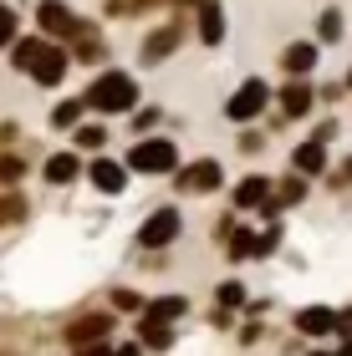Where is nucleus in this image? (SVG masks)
Segmentation results:
<instances>
[{"instance_id": "e433bc0d", "label": "nucleus", "mask_w": 352, "mask_h": 356, "mask_svg": "<svg viewBox=\"0 0 352 356\" xmlns=\"http://www.w3.org/2000/svg\"><path fill=\"white\" fill-rule=\"evenodd\" d=\"M322 184H327V188H352V153H342V158H337V168H327Z\"/></svg>"}, {"instance_id": "a18cd8bd", "label": "nucleus", "mask_w": 352, "mask_h": 356, "mask_svg": "<svg viewBox=\"0 0 352 356\" xmlns=\"http://www.w3.org/2000/svg\"><path fill=\"white\" fill-rule=\"evenodd\" d=\"M107 356H148V351H143L138 341H113V351H107Z\"/></svg>"}, {"instance_id": "58836bf2", "label": "nucleus", "mask_w": 352, "mask_h": 356, "mask_svg": "<svg viewBox=\"0 0 352 356\" xmlns=\"http://www.w3.org/2000/svg\"><path fill=\"white\" fill-rule=\"evenodd\" d=\"M21 143V122L15 118H0V148H15Z\"/></svg>"}, {"instance_id": "09e8293b", "label": "nucleus", "mask_w": 352, "mask_h": 356, "mask_svg": "<svg viewBox=\"0 0 352 356\" xmlns=\"http://www.w3.org/2000/svg\"><path fill=\"white\" fill-rule=\"evenodd\" d=\"M332 356H352V341H342V346H337V351H332Z\"/></svg>"}, {"instance_id": "9d476101", "label": "nucleus", "mask_w": 352, "mask_h": 356, "mask_svg": "<svg viewBox=\"0 0 352 356\" xmlns=\"http://www.w3.org/2000/svg\"><path fill=\"white\" fill-rule=\"evenodd\" d=\"M174 188L179 193H194V199H204V193H220L225 188V163L220 158H194V163H179L174 168Z\"/></svg>"}, {"instance_id": "412c9836", "label": "nucleus", "mask_w": 352, "mask_h": 356, "mask_svg": "<svg viewBox=\"0 0 352 356\" xmlns=\"http://www.w3.org/2000/svg\"><path fill=\"white\" fill-rule=\"evenodd\" d=\"M67 138H72V148L82 153V158H92V153H107V143H113V127H107V122H87V118H82Z\"/></svg>"}, {"instance_id": "473e14b6", "label": "nucleus", "mask_w": 352, "mask_h": 356, "mask_svg": "<svg viewBox=\"0 0 352 356\" xmlns=\"http://www.w3.org/2000/svg\"><path fill=\"white\" fill-rule=\"evenodd\" d=\"M266 143H270V133H266V127H255V122L235 127V148L245 153V158H261V153H266Z\"/></svg>"}, {"instance_id": "f3484780", "label": "nucleus", "mask_w": 352, "mask_h": 356, "mask_svg": "<svg viewBox=\"0 0 352 356\" xmlns=\"http://www.w3.org/2000/svg\"><path fill=\"white\" fill-rule=\"evenodd\" d=\"M276 67H281V76H316V67H322V46H316V41H286L276 51Z\"/></svg>"}, {"instance_id": "20e7f679", "label": "nucleus", "mask_w": 352, "mask_h": 356, "mask_svg": "<svg viewBox=\"0 0 352 356\" xmlns=\"http://www.w3.org/2000/svg\"><path fill=\"white\" fill-rule=\"evenodd\" d=\"M189 41V10H179L174 21H158V26H148L138 36V67L148 72V67H164V61L179 51V46Z\"/></svg>"}, {"instance_id": "b1692460", "label": "nucleus", "mask_w": 352, "mask_h": 356, "mask_svg": "<svg viewBox=\"0 0 352 356\" xmlns=\"http://www.w3.org/2000/svg\"><path fill=\"white\" fill-rule=\"evenodd\" d=\"M87 118V102H82V92L77 97H56L52 102V112H46V127H52V133H72L77 122Z\"/></svg>"}, {"instance_id": "2f4dec72", "label": "nucleus", "mask_w": 352, "mask_h": 356, "mask_svg": "<svg viewBox=\"0 0 352 356\" xmlns=\"http://www.w3.org/2000/svg\"><path fill=\"white\" fill-rule=\"evenodd\" d=\"M245 300H250V290H245V280L240 275H225V280L215 285V305H225V311H245Z\"/></svg>"}, {"instance_id": "de8ad7c7", "label": "nucleus", "mask_w": 352, "mask_h": 356, "mask_svg": "<svg viewBox=\"0 0 352 356\" xmlns=\"http://www.w3.org/2000/svg\"><path fill=\"white\" fill-rule=\"evenodd\" d=\"M169 6H174V10H189V6H194V0H169Z\"/></svg>"}, {"instance_id": "c9c22d12", "label": "nucleus", "mask_w": 352, "mask_h": 356, "mask_svg": "<svg viewBox=\"0 0 352 356\" xmlns=\"http://www.w3.org/2000/svg\"><path fill=\"white\" fill-rule=\"evenodd\" d=\"M235 224H240V214H235V209L225 204V209H220V219L210 224V239H215V245H225V239L235 234Z\"/></svg>"}, {"instance_id": "ea45409f", "label": "nucleus", "mask_w": 352, "mask_h": 356, "mask_svg": "<svg viewBox=\"0 0 352 356\" xmlns=\"http://www.w3.org/2000/svg\"><path fill=\"white\" fill-rule=\"evenodd\" d=\"M169 10V0H128V15H158Z\"/></svg>"}, {"instance_id": "cd10ccee", "label": "nucleus", "mask_w": 352, "mask_h": 356, "mask_svg": "<svg viewBox=\"0 0 352 356\" xmlns=\"http://www.w3.org/2000/svg\"><path fill=\"white\" fill-rule=\"evenodd\" d=\"M220 254H225L230 265H245V260H255V229L250 224H235V234L220 245Z\"/></svg>"}, {"instance_id": "c85d7f7f", "label": "nucleus", "mask_w": 352, "mask_h": 356, "mask_svg": "<svg viewBox=\"0 0 352 356\" xmlns=\"http://www.w3.org/2000/svg\"><path fill=\"white\" fill-rule=\"evenodd\" d=\"M281 245H286V219H270L255 229V260H276Z\"/></svg>"}, {"instance_id": "37998d69", "label": "nucleus", "mask_w": 352, "mask_h": 356, "mask_svg": "<svg viewBox=\"0 0 352 356\" xmlns=\"http://www.w3.org/2000/svg\"><path fill=\"white\" fill-rule=\"evenodd\" d=\"M230 321H240V316L225 311V305H215V311H210V326H215V331H230Z\"/></svg>"}, {"instance_id": "423d86ee", "label": "nucleus", "mask_w": 352, "mask_h": 356, "mask_svg": "<svg viewBox=\"0 0 352 356\" xmlns=\"http://www.w3.org/2000/svg\"><path fill=\"white\" fill-rule=\"evenodd\" d=\"M118 326H123V316H113L107 305H92V311H77L61 326V341H67V351H82L98 341H118Z\"/></svg>"}, {"instance_id": "72a5a7b5", "label": "nucleus", "mask_w": 352, "mask_h": 356, "mask_svg": "<svg viewBox=\"0 0 352 356\" xmlns=\"http://www.w3.org/2000/svg\"><path fill=\"white\" fill-rule=\"evenodd\" d=\"M21 36V10L10 0H0V51H10V41Z\"/></svg>"}, {"instance_id": "f8f14e48", "label": "nucleus", "mask_w": 352, "mask_h": 356, "mask_svg": "<svg viewBox=\"0 0 352 356\" xmlns=\"http://www.w3.org/2000/svg\"><path fill=\"white\" fill-rule=\"evenodd\" d=\"M67 76H72V51H67L61 41H46V46H41V56L31 61L26 82H31V87H41V92H56L61 82H67Z\"/></svg>"}, {"instance_id": "a211bd4d", "label": "nucleus", "mask_w": 352, "mask_h": 356, "mask_svg": "<svg viewBox=\"0 0 352 356\" xmlns=\"http://www.w3.org/2000/svg\"><path fill=\"white\" fill-rule=\"evenodd\" d=\"M291 173H301V178H312V184H322L327 178V168H332V153H327V143H316V138H301L296 148H291Z\"/></svg>"}, {"instance_id": "0eeeda50", "label": "nucleus", "mask_w": 352, "mask_h": 356, "mask_svg": "<svg viewBox=\"0 0 352 356\" xmlns=\"http://www.w3.org/2000/svg\"><path fill=\"white\" fill-rule=\"evenodd\" d=\"M189 36H194L204 51L225 46V36H230V10H225V0H194V6H189Z\"/></svg>"}, {"instance_id": "5701e85b", "label": "nucleus", "mask_w": 352, "mask_h": 356, "mask_svg": "<svg viewBox=\"0 0 352 356\" xmlns=\"http://www.w3.org/2000/svg\"><path fill=\"white\" fill-rule=\"evenodd\" d=\"M312 41L322 46V51H327V46H342L347 41V10L342 6H322V10H316V36Z\"/></svg>"}, {"instance_id": "c03bdc74", "label": "nucleus", "mask_w": 352, "mask_h": 356, "mask_svg": "<svg viewBox=\"0 0 352 356\" xmlns=\"http://www.w3.org/2000/svg\"><path fill=\"white\" fill-rule=\"evenodd\" d=\"M342 92H347L342 82H322V87H316V102H337Z\"/></svg>"}, {"instance_id": "7c9ffc66", "label": "nucleus", "mask_w": 352, "mask_h": 356, "mask_svg": "<svg viewBox=\"0 0 352 356\" xmlns=\"http://www.w3.org/2000/svg\"><path fill=\"white\" fill-rule=\"evenodd\" d=\"M164 118H169V112L158 107V102H153V107H143V102H138L133 112H128V133H133V138H153Z\"/></svg>"}, {"instance_id": "6e6552de", "label": "nucleus", "mask_w": 352, "mask_h": 356, "mask_svg": "<svg viewBox=\"0 0 352 356\" xmlns=\"http://www.w3.org/2000/svg\"><path fill=\"white\" fill-rule=\"evenodd\" d=\"M276 118L291 127V122H307L316 112V82L312 76H286V82H276Z\"/></svg>"}, {"instance_id": "7ed1b4c3", "label": "nucleus", "mask_w": 352, "mask_h": 356, "mask_svg": "<svg viewBox=\"0 0 352 356\" xmlns=\"http://www.w3.org/2000/svg\"><path fill=\"white\" fill-rule=\"evenodd\" d=\"M184 239V209L179 204H153L143 214L138 234H133V250L138 254H153V250H174Z\"/></svg>"}, {"instance_id": "39448f33", "label": "nucleus", "mask_w": 352, "mask_h": 356, "mask_svg": "<svg viewBox=\"0 0 352 356\" xmlns=\"http://www.w3.org/2000/svg\"><path fill=\"white\" fill-rule=\"evenodd\" d=\"M270 102H276V87L266 82V76H245L230 97H225V122L230 127H245V122H261L266 112H270Z\"/></svg>"}, {"instance_id": "dca6fc26", "label": "nucleus", "mask_w": 352, "mask_h": 356, "mask_svg": "<svg viewBox=\"0 0 352 356\" xmlns=\"http://www.w3.org/2000/svg\"><path fill=\"white\" fill-rule=\"evenodd\" d=\"M270 188H276V178H270V173H261V168L240 173L230 184V209H235V214H255V209L270 199Z\"/></svg>"}, {"instance_id": "6ab92c4d", "label": "nucleus", "mask_w": 352, "mask_h": 356, "mask_svg": "<svg viewBox=\"0 0 352 356\" xmlns=\"http://www.w3.org/2000/svg\"><path fill=\"white\" fill-rule=\"evenodd\" d=\"M133 341L153 356H169L179 346V326H169V321H153V316H133Z\"/></svg>"}, {"instance_id": "bb28decb", "label": "nucleus", "mask_w": 352, "mask_h": 356, "mask_svg": "<svg viewBox=\"0 0 352 356\" xmlns=\"http://www.w3.org/2000/svg\"><path fill=\"white\" fill-rule=\"evenodd\" d=\"M31 178V158L21 148H0V188H21Z\"/></svg>"}, {"instance_id": "a878e982", "label": "nucleus", "mask_w": 352, "mask_h": 356, "mask_svg": "<svg viewBox=\"0 0 352 356\" xmlns=\"http://www.w3.org/2000/svg\"><path fill=\"white\" fill-rule=\"evenodd\" d=\"M31 219V193L26 188H0V229H21Z\"/></svg>"}, {"instance_id": "8fccbe9b", "label": "nucleus", "mask_w": 352, "mask_h": 356, "mask_svg": "<svg viewBox=\"0 0 352 356\" xmlns=\"http://www.w3.org/2000/svg\"><path fill=\"white\" fill-rule=\"evenodd\" d=\"M342 87H347V92H352V67H347V76H342Z\"/></svg>"}, {"instance_id": "4468645a", "label": "nucleus", "mask_w": 352, "mask_h": 356, "mask_svg": "<svg viewBox=\"0 0 352 356\" xmlns=\"http://www.w3.org/2000/svg\"><path fill=\"white\" fill-rule=\"evenodd\" d=\"M82 168H87V158L67 143V148H52V153H46L36 173H41V184H46V188H72L77 178H82Z\"/></svg>"}, {"instance_id": "393cba45", "label": "nucleus", "mask_w": 352, "mask_h": 356, "mask_svg": "<svg viewBox=\"0 0 352 356\" xmlns=\"http://www.w3.org/2000/svg\"><path fill=\"white\" fill-rule=\"evenodd\" d=\"M41 46H46V36H41V31H31V36L21 31V36L10 41V51H6V61H10V72H15V76H26V72H31V61L41 56Z\"/></svg>"}, {"instance_id": "1a4fd4ad", "label": "nucleus", "mask_w": 352, "mask_h": 356, "mask_svg": "<svg viewBox=\"0 0 352 356\" xmlns=\"http://www.w3.org/2000/svg\"><path fill=\"white\" fill-rule=\"evenodd\" d=\"M72 51V67H107V56H113V46H107V31H102V21H77V31L67 41H61Z\"/></svg>"}, {"instance_id": "2eb2a0df", "label": "nucleus", "mask_w": 352, "mask_h": 356, "mask_svg": "<svg viewBox=\"0 0 352 356\" xmlns=\"http://www.w3.org/2000/svg\"><path fill=\"white\" fill-rule=\"evenodd\" d=\"M291 331L301 336V341H327V336L337 331V305H322V300L296 305L291 311Z\"/></svg>"}, {"instance_id": "4c0bfd02", "label": "nucleus", "mask_w": 352, "mask_h": 356, "mask_svg": "<svg viewBox=\"0 0 352 356\" xmlns=\"http://www.w3.org/2000/svg\"><path fill=\"white\" fill-rule=\"evenodd\" d=\"M307 138H316V143H337V138H342V118H322Z\"/></svg>"}, {"instance_id": "f03ea898", "label": "nucleus", "mask_w": 352, "mask_h": 356, "mask_svg": "<svg viewBox=\"0 0 352 356\" xmlns=\"http://www.w3.org/2000/svg\"><path fill=\"white\" fill-rule=\"evenodd\" d=\"M123 163H128L133 178H174V168L184 163V153L169 133H153V138H138L133 148L123 153Z\"/></svg>"}, {"instance_id": "c756f323", "label": "nucleus", "mask_w": 352, "mask_h": 356, "mask_svg": "<svg viewBox=\"0 0 352 356\" xmlns=\"http://www.w3.org/2000/svg\"><path fill=\"white\" fill-rule=\"evenodd\" d=\"M143 300H148V296H138V290L133 285H107V311H113V316H143Z\"/></svg>"}, {"instance_id": "f257e3e1", "label": "nucleus", "mask_w": 352, "mask_h": 356, "mask_svg": "<svg viewBox=\"0 0 352 356\" xmlns=\"http://www.w3.org/2000/svg\"><path fill=\"white\" fill-rule=\"evenodd\" d=\"M82 102L98 118H128L138 107V76L128 67H98V76L82 87Z\"/></svg>"}, {"instance_id": "f704fd0d", "label": "nucleus", "mask_w": 352, "mask_h": 356, "mask_svg": "<svg viewBox=\"0 0 352 356\" xmlns=\"http://www.w3.org/2000/svg\"><path fill=\"white\" fill-rule=\"evenodd\" d=\"M235 326H240V331H235V346H245V351H250V346H261V341H266V321H255V316H240Z\"/></svg>"}, {"instance_id": "49530a36", "label": "nucleus", "mask_w": 352, "mask_h": 356, "mask_svg": "<svg viewBox=\"0 0 352 356\" xmlns=\"http://www.w3.org/2000/svg\"><path fill=\"white\" fill-rule=\"evenodd\" d=\"M296 356H332V351H327V346H316V341H312L307 351H296Z\"/></svg>"}, {"instance_id": "a19ab883", "label": "nucleus", "mask_w": 352, "mask_h": 356, "mask_svg": "<svg viewBox=\"0 0 352 356\" xmlns=\"http://www.w3.org/2000/svg\"><path fill=\"white\" fill-rule=\"evenodd\" d=\"M337 341H352V305H337Z\"/></svg>"}, {"instance_id": "aec40b11", "label": "nucleus", "mask_w": 352, "mask_h": 356, "mask_svg": "<svg viewBox=\"0 0 352 356\" xmlns=\"http://www.w3.org/2000/svg\"><path fill=\"white\" fill-rule=\"evenodd\" d=\"M312 178H301V173H291V168H286V173H276V188H270V199H276L281 204V214H286V209H301V204H307L312 199Z\"/></svg>"}, {"instance_id": "4be33fe9", "label": "nucleus", "mask_w": 352, "mask_h": 356, "mask_svg": "<svg viewBox=\"0 0 352 356\" xmlns=\"http://www.w3.org/2000/svg\"><path fill=\"white\" fill-rule=\"evenodd\" d=\"M143 316L169 321V326H179V321H189V316H194V300H189V296H148V300H143Z\"/></svg>"}, {"instance_id": "ddd939ff", "label": "nucleus", "mask_w": 352, "mask_h": 356, "mask_svg": "<svg viewBox=\"0 0 352 356\" xmlns=\"http://www.w3.org/2000/svg\"><path fill=\"white\" fill-rule=\"evenodd\" d=\"M31 21H36V31L46 41H67L82 15L72 10V0H36V6H31Z\"/></svg>"}, {"instance_id": "79ce46f5", "label": "nucleus", "mask_w": 352, "mask_h": 356, "mask_svg": "<svg viewBox=\"0 0 352 356\" xmlns=\"http://www.w3.org/2000/svg\"><path fill=\"white\" fill-rule=\"evenodd\" d=\"M102 21H128V0H102Z\"/></svg>"}, {"instance_id": "9b49d317", "label": "nucleus", "mask_w": 352, "mask_h": 356, "mask_svg": "<svg viewBox=\"0 0 352 356\" xmlns=\"http://www.w3.org/2000/svg\"><path fill=\"white\" fill-rule=\"evenodd\" d=\"M82 178L102 193V199H123L128 184H133L128 163H123V158H113V153H92V158H87V168H82Z\"/></svg>"}]
</instances>
